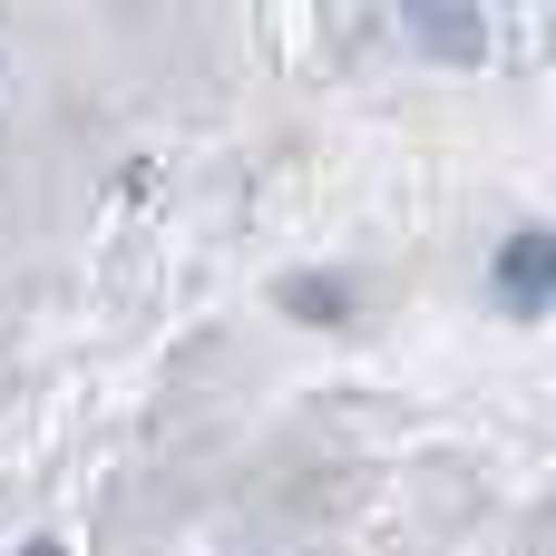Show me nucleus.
Returning a JSON list of instances; mask_svg holds the SVG:
<instances>
[{
  "label": "nucleus",
  "instance_id": "nucleus-1",
  "mask_svg": "<svg viewBox=\"0 0 556 556\" xmlns=\"http://www.w3.org/2000/svg\"><path fill=\"white\" fill-rule=\"evenodd\" d=\"M547 264H556V235H538V225H528V235L508 244V264H498V283H508V303H518V313L547 293Z\"/></svg>",
  "mask_w": 556,
  "mask_h": 556
},
{
  "label": "nucleus",
  "instance_id": "nucleus-2",
  "mask_svg": "<svg viewBox=\"0 0 556 556\" xmlns=\"http://www.w3.org/2000/svg\"><path fill=\"white\" fill-rule=\"evenodd\" d=\"M283 303H293L303 323H342V313H352V293H342V283H313V274H293V283H283Z\"/></svg>",
  "mask_w": 556,
  "mask_h": 556
},
{
  "label": "nucleus",
  "instance_id": "nucleus-3",
  "mask_svg": "<svg viewBox=\"0 0 556 556\" xmlns=\"http://www.w3.org/2000/svg\"><path fill=\"white\" fill-rule=\"evenodd\" d=\"M20 556H68V547H59V538H29V547H20Z\"/></svg>",
  "mask_w": 556,
  "mask_h": 556
}]
</instances>
